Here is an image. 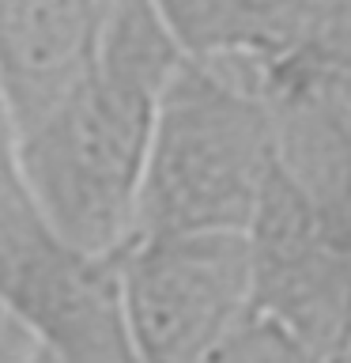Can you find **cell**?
Instances as JSON below:
<instances>
[{
	"label": "cell",
	"mask_w": 351,
	"mask_h": 363,
	"mask_svg": "<svg viewBox=\"0 0 351 363\" xmlns=\"http://www.w3.org/2000/svg\"><path fill=\"white\" fill-rule=\"evenodd\" d=\"M185 53L163 0H110L87 72L34 125L4 129V159L76 242L125 250L136 235L155 110Z\"/></svg>",
	"instance_id": "obj_1"
},
{
	"label": "cell",
	"mask_w": 351,
	"mask_h": 363,
	"mask_svg": "<svg viewBox=\"0 0 351 363\" xmlns=\"http://www.w3.org/2000/svg\"><path fill=\"white\" fill-rule=\"evenodd\" d=\"M283 167L280 118L253 50H189L163 87L136 235L249 231Z\"/></svg>",
	"instance_id": "obj_2"
},
{
	"label": "cell",
	"mask_w": 351,
	"mask_h": 363,
	"mask_svg": "<svg viewBox=\"0 0 351 363\" xmlns=\"http://www.w3.org/2000/svg\"><path fill=\"white\" fill-rule=\"evenodd\" d=\"M0 311L30 325L53 363L136 359L121 250L64 235L8 159L0 174Z\"/></svg>",
	"instance_id": "obj_3"
},
{
	"label": "cell",
	"mask_w": 351,
	"mask_h": 363,
	"mask_svg": "<svg viewBox=\"0 0 351 363\" xmlns=\"http://www.w3.org/2000/svg\"><path fill=\"white\" fill-rule=\"evenodd\" d=\"M121 269L136 359H215L253 303V235L238 227L132 235Z\"/></svg>",
	"instance_id": "obj_4"
},
{
	"label": "cell",
	"mask_w": 351,
	"mask_h": 363,
	"mask_svg": "<svg viewBox=\"0 0 351 363\" xmlns=\"http://www.w3.org/2000/svg\"><path fill=\"white\" fill-rule=\"evenodd\" d=\"M253 311L302 359L351 356V216L317 201L280 167L253 227Z\"/></svg>",
	"instance_id": "obj_5"
},
{
	"label": "cell",
	"mask_w": 351,
	"mask_h": 363,
	"mask_svg": "<svg viewBox=\"0 0 351 363\" xmlns=\"http://www.w3.org/2000/svg\"><path fill=\"white\" fill-rule=\"evenodd\" d=\"M110 0H0L4 129L34 125L95 61Z\"/></svg>",
	"instance_id": "obj_6"
}]
</instances>
